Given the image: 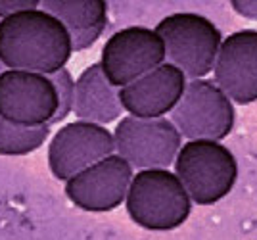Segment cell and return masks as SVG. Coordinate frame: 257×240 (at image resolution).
I'll return each instance as SVG.
<instances>
[{"label": "cell", "mask_w": 257, "mask_h": 240, "mask_svg": "<svg viewBox=\"0 0 257 240\" xmlns=\"http://www.w3.org/2000/svg\"><path fill=\"white\" fill-rule=\"evenodd\" d=\"M73 54L69 29L43 8L0 20V62L6 69L54 75Z\"/></svg>", "instance_id": "obj_1"}, {"label": "cell", "mask_w": 257, "mask_h": 240, "mask_svg": "<svg viewBox=\"0 0 257 240\" xmlns=\"http://www.w3.org/2000/svg\"><path fill=\"white\" fill-rule=\"evenodd\" d=\"M127 213L148 230L179 229L192 213V200L181 179L169 169H140L128 186Z\"/></svg>", "instance_id": "obj_2"}, {"label": "cell", "mask_w": 257, "mask_h": 240, "mask_svg": "<svg viewBox=\"0 0 257 240\" xmlns=\"http://www.w3.org/2000/svg\"><path fill=\"white\" fill-rule=\"evenodd\" d=\"M154 29L163 39L167 62L179 67L186 79H205L213 71L223 35L209 18L194 12H175Z\"/></svg>", "instance_id": "obj_3"}, {"label": "cell", "mask_w": 257, "mask_h": 240, "mask_svg": "<svg viewBox=\"0 0 257 240\" xmlns=\"http://www.w3.org/2000/svg\"><path fill=\"white\" fill-rule=\"evenodd\" d=\"M175 175L192 202L217 204L234 188L238 162L225 144L217 141H188L175 158Z\"/></svg>", "instance_id": "obj_4"}, {"label": "cell", "mask_w": 257, "mask_h": 240, "mask_svg": "<svg viewBox=\"0 0 257 240\" xmlns=\"http://www.w3.org/2000/svg\"><path fill=\"white\" fill-rule=\"evenodd\" d=\"M171 121L188 141L221 142L234 129V104L215 81L192 79L171 111Z\"/></svg>", "instance_id": "obj_5"}, {"label": "cell", "mask_w": 257, "mask_h": 240, "mask_svg": "<svg viewBox=\"0 0 257 240\" xmlns=\"http://www.w3.org/2000/svg\"><path fill=\"white\" fill-rule=\"evenodd\" d=\"M165 44L156 29L131 25L119 29L106 41L100 67L109 85L119 90L165 64Z\"/></svg>", "instance_id": "obj_6"}, {"label": "cell", "mask_w": 257, "mask_h": 240, "mask_svg": "<svg viewBox=\"0 0 257 240\" xmlns=\"http://www.w3.org/2000/svg\"><path fill=\"white\" fill-rule=\"evenodd\" d=\"M113 139L119 156L139 169H167L182 146L181 133L167 117L125 115L115 125Z\"/></svg>", "instance_id": "obj_7"}, {"label": "cell", "mask_w": 257, "mask_h": 240, "mask_svg": "<svg viewBox=\"0 0 257 240\" xmlns=\"http://www.w3.org/2000/svg\"><path fill=\"white\" fill-rule=\"evenodd\" d=\"M60 106L52 79L35 71L0 73V117L22 127L50 125Z\"/></svg>", "instance_id": "obj_8"}, {"label": "cell", "mask_w": 257, "mask_h": 240, "mask_svg": "<svg viewBox=\"0 0 257 240\" xmlns=\"http://www.w3.org/2000/svg\"><path fill=\"white\" fill-rule=\"evenodd\" d=\"M115 154L113 133L90 121H71L60 127L48 144V167L58 181H67L88 165Z\"/></svg>", "instance_id": "obj_9"}, {"label": "cell", "mask_w": 257, "mask_h": 240, "mask_svg": "<svg viewBox=\"0 0 257 240\" xmlns=\"http://www.w3.org/2000/svg\"><path fill=\"white\" fill-rule=\"evenodd\" d=\"M133 181V165L119 154L102 158L65 181V196L83 211L104 213L119 207Z\"/></svg>", "instance_id": "obj_10"}, {"label": "cell", "mask_w": 257, "mask_h": 240, "mask_svg": "<svg viewBox=\"0 0 257 240\" xmlns=\"http://www.w3.org/2000/svg\"><path fill=\"white\" fill-rule=\"evenodd\" d=\"M215 83L236 104L257 100V31L242 29L223 39L213 67Z\"/></svg>", "instance_id": "obj_11"}, {"label": "cell", "mask_w": 257, "mask_h": 240, "mask_svg": "<svg viewBox=\"0 0 257 240\" xmlns=\"http://www.w3.org/2000/svg\"><path fill=\"white\" fill-rule=\"evenodd\" d=\"M186 83V75L181 69L165 62L135 83L119 88V102L128 115L144 119L163 117L177 108Z\"/></svg>", "instance_id": "obj_12"}, {"label": "cell", "mask_w": 257, "mask_h": 240, "mask_svg": "<svg viewBox=\"0 0 257 240\" xmlns=\"http://www.w3.org/2000/svg\"><path fill=\"white\" fill-rule=\"evenodd\" d=\"M119 90L109 85L100 64H92L75 79L73 113L81 121L106 125L123 115Z\"/></svg>", "instance_id": "obj_13"}, {"label": "cell", "mask_w": 257, "mask_h": 240, "mask_svg": "<svg viewBox=\"0 0 257 240\" xmlns=\"http://www.w3.org/2000/svg\"><path fill=\"white\" fill-rule=\"evenodd\" d=\"M41 6L56 16L69 31L107 25V2L104 0H44Z\"/></svg>", "instance_id": "obj_14"}, {"label": "cell", "mask_w": 257, "mask_h": 240, "mask_svg": "<svg viewBox=\"0 0 257 240\" xmlns=\"http://www.w3.org/2000/svg\"><path fill=\"white\" fill-rule=\"evenodd\" d=\"M50 135V125L22 127L0 117V156H25L39 150Z\"/></svg>", "instance_id": "obj_15"}, {"label": "cell", "mask_w": 257, "mask_h": 240, "mask_svg": "<svg viewBox=\"0 0 257 240\" xmlns=\"http://www.w3.org/2000/svg\"><path fill=\"white\" fill-rule=\"evenodd\" d=\"M52 79L54 87L58 90V98H60V106L54 115L52 123H60L64 121L71 111H73V104H75V79L71 75V71L64 67L60 71H56L54 75H48Z\"/></svg>", "instance_id": "obj_16"}, {"label": "cell", "mask_w": 257, "mask_h": 240, "mask_svg": "<svg viewBox=\"0 0 257 240\" xmlns=\"http://www.w3.org/2000/svg\"><path fill=\"white\" fill-rule=\"evenodd\" d=\"M104 31H106V27H94V29H86V31H69L73 52H81V50L90 48L102 37Z\"/></svg>", "instance_id": "obj_17"}, {"label": "cell", "mask_w": 257, "mask_h": 240, "mask_svg": "<svg viewBox=\"0 0 257 240\" xmlns=\"http://www.w3.org/2000/svg\"><path fill=\"white\" fill-rule=\"evenodd\" d=\"M39 6H41L39 0H0V20L8 18L16 12L33 10V8H39Z\"/></svg>", "instance_id": "obj_18"}, {"label": "cell", "mask_w": 257, "mask_h": 240, "mask_svg": "<svg viewBox=\"0 0 257 240\" xmlns=\"http://www.w3.org/2000/svg\"><path fill=\"white\" fill-rule=\"evenodd\" d=\"M232 10L247 20H257V0H232Z\"/></svg>", "instance_id": "obj_19"}, {"label": "cell", "mask_w": 257, "mask_h": 240, "mask_svg": "<svg viewBox=\"0 0 257 240\" xmlns=\"http://www.w3.org/2000/svg\"><path fill=\"white\" fill-rule=\"evenodd\" d=\"M2 71H6V67H4V64L0 62V73H2Z\"/></svg>", "instance_id": "obj_20"}]
</instances>
